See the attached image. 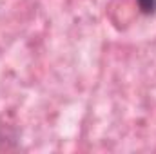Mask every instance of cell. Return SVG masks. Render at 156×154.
I'll return each instance as SVG.
<instances>
[{
    "label": "cell",
    "instance_id": "6da1fadb",
    "mask_svg": "<svg viewBox=\"0 0 156 154\" xmlns=\"http://www.w3.org/2000/svg\"><path fill=\"white\" fill-rule=\"evenodd\" d=\"M20 143H18V131L13 125L2 123L0 121V152H13L18 151Z\"/></svg>",
    "mask_w": 156,
    "mask_h": 154
},
{
    "label": "cell",
    "instance_id": "7a4b0ae2",
    "mask_svg": "<svg viewBox=\"0 0 156 154\" xmlns=\"http://www.w3.org/2000/svg\"><path fill=\"white\" fill-rule=\"evenodd\" d=\"M136 7L142 15L151 16L156 13V0H136Z\"/></svg>",
    "mask_w": 156,
    "mask_h": 154
}]
</instances>
